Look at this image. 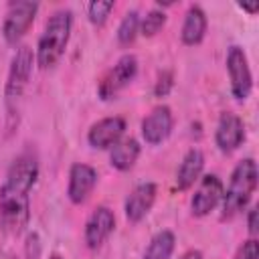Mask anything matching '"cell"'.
Segmentation results:
<instances>
[{"label": "cell", "instance_id": "cell-8", "mask_svg": "<svg viewBox=\"0 0 259 259\" xmlns=\"http://www.w3.org/2000/svg\"><path fill=\"white\" fill-rule=\"evenodd\" d=\"M223 190H225V184H223L219 174H214V172L202 174L200 180L196 182L194 194L190 196V212H192V217H196V219L208 217L217 206H221Z\"/></svg>", "mask_w": 259, "mask_h": 259}, {"label": "cell", "instance_id": "cell-16", "mask_svg": "<svg viewBox=\"0 0 259 259\" xmlns=\"http://www.w3.org/2000/svg\"><path fill=\"white\" fill-rule=\"evenodd\" d=\"M208 28L206 12L200 4H190L184 12V20L180 26V40L186 47H196L204 40Z\"/></svg>", "mask_w": 259, "mask_h": 259}, {"label": "cell", "instance_id": "cell-19", "mask_svg": "<svg viewBox=\"0 0 259 259\" xmlns=\"http://www.w3.org/2000/svg\"><path fill=\"white\" fill-rule=\"evenodd\" d=\"M140 18H142V14H140L138 8H130L121 16V20L117 24V30H115V38H117V42L121 47H127L138 38V34H140Z\"/></svg>", "mask_w": 259, "mask_h": 259}, {"label": "cell", "instance_id": "cell-14", "mask_svg": "<svg viewBox=\"0 0 259 259\" xmlns=\"http://www.w3.org/2000/svg\"><path fill=\"white\" fill-rule=\"evenodd\" d=\"M123 136H125V119L121 115H107L89 125L87 144L93 150H109Z\"/></svg>", "mask_w": 259, "mask_h": 259}, {"label": "cell", "instance_id": "cell-11", "mask_svg": "<svg viewBox=\"0 0 259 259\" xmlns=\"http://www.w3.org/2000/svg\"><path fill=\"white\" fill-rule=\"evenodd\" d=\"M115 231V214L107 204H97L85 221L83 227V241L87 249L97 251Z\"/></svg>", "mask_w": 259, "mask_h": 259}, {"label": "cell", "instance_id": "cell-25", "mask_svg": "<svg viewBox=\"0 0 259 259\" xmlns=\"http://www.w3.org/2000/svg\"><path fill=\"white\" fill-rule=\"evenodd\" d=\"M237 6L249 14H257V10H259V2H239Z\"/></svg>", "mask_w": 259, "mask_h": 259}, {"label": "cell", "instance_id": "cell-23", "mask_svg": "<svg viewBox=\"0 0 259 259\" xmlns=\"http://www.w3.org/2000/svg\"><path fill=\"white\" fill-rule=\"evenodd\" d=\"M233 259H259V239L247 237L235 251Z\"/></svg>", "mask_w": 259, "mask_h": 259}, {"label": "cell", "instance_id": "cell-3", "mask_svg": "<svg viewBox=\"0 0 259 259\" xmlns=\"http://www.w3.org/2000/svg\"><path fill=\"white\" fill-rule=\"evenodd\" d=\"M73 30V10L63 6L51 12V16L45 20L42 32L38 34L36 47H34V63L38 69L49 71L59 65L63 59Z\"/></svg>", "mask_w": 259, "mask_h": 259}, {"label": "cell", "instance_id": "cell-7", "mask_svg": "<svg viewBox=\"0 0 259 259\" xmlns=\"http://www.w3.org/2000/svg\"><path fill=\"white\" fill-rule=\"evenodd\" d=\"M225 69L229 75V87L235 101L243 103L253 91V73L247 59V53L241 45H231L225 55Z\"/></svg>", "mask_w": 259, "mask_h": 259}, {"label": "cell", "instance_id": "cell-5", "mask_svg": "<svg viewBox=\"0 0 259 259\" xmlns=\"http://www.w3.org/2000/svg\"><path fill=\"white\" fill-rule=\"evenodd\" d=\"M40 4L34 0H14L8 2L2 24H0V32L6 45L18 47L20 40L24 38V34L30 30L36 14H38Z\"/></svg>", "mask_w": 259, "mask_h": 259}, {"label": "cell", "instance_id": "cell-12", "mask_svg": "<svg viewBox=\"0 0 259 259\" xmlns=\"http://www.w3.org/2000/svg\"><path fill=\"white\" fill-rule=\"evenodd\" d=\"M97 180H99V174L91 164L73 162L71 168H69V176H67V198H69V202L75 204V206L87 202V198L91 196V192L97 186Z\"/></svg>", "mask_w": 259, "mask_h": 259}, {"label": "cell", "instance_id": "cell-17", "mask_svg": "<svg viewBox=\"0 0 259 259\" xmlns=\"http://www.w3.org/2000/svg\"><path fill=\"white\" fill-rule=\"evenodd\" d=\"M107 152H109V164H111V168H115L117 172H130L136 166V162H138V158L142 154V146H140V142L136 138L123 136Z\"/></svg>", "mask_w": 259, "mask_h": 259}, {"label": "cell", "instance_id": "cell-10", "mask_svg": "<svg viewBox=\"0 0 259 259\" xmlns=\"http://www.w3.org/2000/svg\"><path fill=\"white\" fill-rule=\"evenodd\" d=\"M245 121L233 113V111H225L219 115L217 125H214V146L221 154L229 156L233 152H237L243 142H245Z\"/></svg>", "mask_w": 259, "mask_h": 259}, {"label": "cell", "instance_id": "cell-15", "mask_svg": "<svg viewBox=\"0 0 259 259\" xmlns=\"http://www.w3.org/2000/svg\"><path fill=\"white\" fill-rule=\"evenodd\" d=\"M204 162L206 160H204L202 150L200 148H190L182 156V160L176 168V178H174L176 188L182 190V192L190 190L200 180V176L204 174Z\"/></svg>", "mask_w": 259, "mask_h": 259}, {"label": "cell", "instance_id": "cell-2", "mask_svg": "<svg viewBox=\"0 0 259 259\" xmlns=\"http://www.w3.org/2000/svg\"><path fill=\"white\" fill-rule=\"evenodd\" d=\"M34 49L30 45H18L10 57L6 83H4V123L6 132H14L20 121L22 101L34 71Z\"/></svg>", "mask_w": 259, "mask_h": 259}, {"label": "cell", "instance_id": "cell-22", "mask_svg": "<svg viewBox=\"0 0 259 259\" xmlns=\"http://www.w3.org/2000/svg\"><path fill=\"white\" fill-rule=\"evenodd\" d=\"M172 89H174V73L170 69H162L154 81V95L162 99L168 97Z\"/></svg>", "mask_w": 259, "mask_h": 259}, {"label": "cell", "instance_id": "cell-21", "mask_svg": "<svg viewBox=\"0 0 259 259\" xmlns=\"http://www.w3.org/2000/svg\"><path fill=\"white\" fill-rule=\"evenodd\" d=\"M113 8H115V2L113 0H107V2L93 0V2L87 4V18H89V22L93 26H103L107 22V18H109V14H111Z\"/></svg>", "mask_w": 259, "mask_h": 259}, {"label": "cell", "instance_id": "cell-20", "mask_svg": "<svg viewBox=\"0 0 259 259\" xmlns=\"http://www.w3.org/2000/svg\"><path fill=\"white\" fill-rule=\"evenodd\" d=\"M166 20H168L166 10H162V8H158V6H152V8L140 18V34H142V36H148V38L154 36V34H158V32L164 28Z\"/></svg>", "mask_w": 259, "mask_h": 259}, {"label": "cell", "instance_id": "cell-18", "mask_svg": "<svg viewBox=\"0 0 259 259\" xmlns=\"http://www.w3.org/2000/svg\"><path fill=\"white\" fill-rule=\"evenodd\" d=\"M176 249V235L170 229H162L158 233L152 235V239L148 241L142 259H170L172 253Z\"/></svg>", "mask_w": 259, "mask_h": 259}, {"label": "cell", "instance_id": "cell-26", "mask_svg": "<svg viewBox=\"0 0 259 259\" xmlns=\"http://www.w3.org/2000/svg\"><path fill=\"white\" fill-rule=\"evenodd\" d=\"M178 259H204V255H202L200 249H188V251H184Z\"/></svg>", "mask_w": 259, "mask_h": 259}, {"label": "cell", "instance_id": "cell-28", "mask_svg": "<svg viewBox=\"0 0 259 259\" xmlns=\"http://www.w3.org/2000/svg\"><path fill=\"white\" fill-rule=\"evenodd\" d=\"M49 259H65V257L59 255V253H53V255H49Z\"/></svg>", "mask_w": 259, "mask_h": 259}, {"label": "cell", "instance_id": "cell-4", "mask_svg": "<svg viewBox=\"0 0 259 259\" xmlns=\"http://www.w3.org/2000/svg\"><path fill=\"white\" fill-rule=\"evenodd\" d=\"M257 162L253 156L241 158L229 178V184L223 190L221 200V221H233L239 217L251 202L255 190H257Z\"/></svg>", "mask_w": 259, "mask_h": 259}, {"label": "cell", "instance_id": "cell-27", "mask_svg": "<svg viewBox=\"0 0 259 259\" xmlns=\"http://www.w3.org/2000/svg\"><path fill=\"white\" fill-rule=\"evenodd\" d=\"M0 259H18L12 251H0Z\"/></svg>", "mask_w": 259, "mask_h": 259}, {"label": "cell", "instance_id": "cell-9", "mask_svg": "<svg viewBox=\"0 0 259 259\" xmlns=\"http://www.w3.org/2000/svg\"><path fill=\"white\" fill-rule=\"evenodd\" d=\"M172 130H174V113H172V107L166 103L152 107V111L140 123L142 140L148 146H160L170 138Z\"/></svg>", "mask_w": 259, "mask_h": 259}, {"label": "cell", "instance_id": "cell-24", "mask_svg": "<svg viewBox=\"0 0 259 259\" xmlns=\"http://www.w3.org/2000/svg\"><path fill=\"white\" fill-rule=\"evenodd\" d=\"M245 210H247V217H245L247 233H249V237H257V233H259V208H257V204H251Z\"/></svg>", "mask_w": 259, "mask_h": 259}, {"label": "cell", "instance_id": "cell-6", "mask_svg": "<svg viewBox=\"0 0 259 259\" xmlns=\"http://www.w3.org/2000/svg\"><path fill=\"white\" fill-rule=\"evenodd\" d=\"M138 57L134 53H123L117 57V61L99 77L97 81V97L101 101L115 99L138 75Z\"/></svg>", "mask_w": 259, "mask_h": 259}, {"label": "cell", "instance_id": "cell-1", "mask_svg": "<svg viewBox=\"0 0 259 259\" xmlns=\"http://www.w3.org/2000/svg\"><path fill=\"white\" fill-rule=\"evenodd\" d=\"M40 176V158L34 146L26 144L8 164L0 184V229L18 237L30 223V192Z\"/></svg>", "mask_w": 259, "mask_h": 259}, {"label": "cell", "instance_id": "cell-13", "mask_svg": "<svg viewBox=\"0 0 259 259\" xmlns=\"http://www.w3.org/2000/svg\"><path fill=\"white\" fill-rule=\"evenodd\" d=\"M156 196H158L156 182H152V180L138 182L127 192V196L123 198V214H125V219L132 225L144 221L150 214V210H152V206L156 202Z\"/></svg>", "mask_w": 259, "mask_h": 259}]
</instances>
